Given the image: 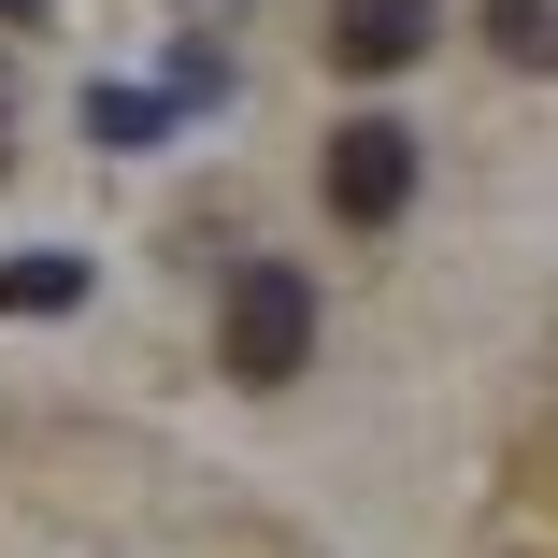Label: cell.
<instances>
[{"mask_svg":"<svg viewBox=\"0 0 558 558\" xmlns=\"http://www.w3.org/2000/svg\"><path fill=\"white\" fill-rule=\"evenodd\" d=\"M86 130H100V144H158V100H144V86H100Z\"/></svg>","mask_w":558,"mask_h":558,"instance_id":"8992f818","label":"cell"},{"mask_svg":"<svg viewBox=\"0 0 558 558\" xmlns=\"http://www.w3.org/2000/svg\"><path fill=\"white\" fill-rule=\"evenodd\" d=\"M487 44L501 72H558V0H487Z\"/></svg>","mask_w":558,"mask_h":558,"instance_id":"277c9868","label":"cell"},{"mask_svg":"<svg viewBox=\"0 0 558 558\" xmlns=\"http://www.w3.org/2000/svg\"><path fill=\"white\" fill-rule=\"evenodd\" d=\"M301 359H315V287L287 258H244L230 272V315H215V373H230V387H287Z\"/></svg>","mask_w":558,"mask_h":558,"instance_id":"6da1fadb","label":"cell"},{"mask_svg":"<svg viewBox=\"0 0 558 558\" xmlns=\"http://www.w3.org/2000/svg\"><path fill=\"white\" fill-rule=\"evenodd\" d=\"M0 15H15V29H29V15H44V0H0Z\"/></svg>","mask_w":558,"mask_h":558,"instance_id":"52a82bcc","label":"cell"},{"mask_svg":"<svg viewBox=\"0 0 558 558\" xmlns=\"http://www.w3.org/2000/svg\"><path fill=\"white\" fill-rule=\"evenodd\" d=\"M86 301V258L58 244V258H15V272H0V315H72Z\"/></svg>","mask_w":558,"mask_h":558,"instance_id":"5b68a950","label":"cell"},{"mask_svg":"<svg viewBox=\"0 0 558 558\" xmlns=\"http://www.w3.org/2000/svg\"><path fill=\"white\" fill-rule=\"evenodd\" d=\"M429 15H444V0H329V58H344V72H415Z\"/></svg>","mask_w":558,"mask_h":558,"instance_id":"3957f363","label":"cell"},{"mask_svg":"<svg viewBox=\"0 0 558 558\" xmlns=\"http://www.w3.org/2000/svg\"><path fill=\"white\" fill-rule=\"evenodd\" d=\"M315 186H329L344 230H387V215L415 201V130H401V116H344V130H329V158H315Z\"/></svg>","mask_w":558,"mask_h":558,"instance_id":"7a4b0ae2","label":"cell"}]
</instances>
